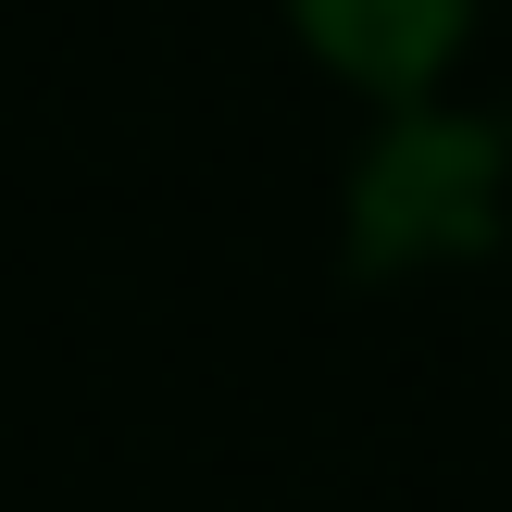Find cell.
<instances>
[{
    "label": "cell",
    "instance_id": "obj_1",
    "mask_svg": "<svg viewBox=\"0 0 512 512\" xmlns=\"http://www.w3.org/2000/svg\"><path fill=\"white\" fill-rule=\"evenodd\" d=\"M488 175H500V138H488V125H400V138L363 163V188H350L363 263H400V250H475V238H488Z\"/></svg>",
    "mask_w": 512,
    "mask_h": 512
},
{
    "label": "cell",
    "instance_id": "obj_2",
    "mask_svg": "<svg viewBox=\"0 0 512 512\" xmlns=\"http://www.w3.org/2000/svg\"><path fill=\"white\" fill-rule=\"evenodd\" d=\"M300 25H313V50H325V63L375 75V88H413V75L450 50L463 0H300Z\"/></svg>",
    "mask_w": 512,
    "mask_h": 512
}]
</instances>
